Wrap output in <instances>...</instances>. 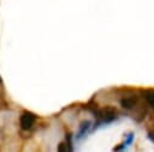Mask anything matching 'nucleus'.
Listing matches in <instances>:
<instances>
[{"label": "nucleus", "mask_w": 154, "mask_h": 152, "mask_svg": "<svg viewBox=\"0 0 154 152\" xmlns=\"http://www.w3.org/2000/svg\"><path fill=\"white\" fill-rule=\"evenodd\" d=\"M36 122V115L29 110H24L19 117V126L23 130H30Z\"/></svg>", "instance_id": "obj_1"}, {"label": "nucleus", "mask_w": 154, "mask_h": 152, "mask_svg": "<svg viewBox=\"0 0 154 152\" xmlns=\"http://www.w3.org/2000/svg\"><path fill=\"white\" fill-rule=\"evenodd\" d=\"M90 126H91V122H90V121H88V120H87V121H83V122L79 124V129H78V133H77V135H76V139L83 138V136L88 133Z\"/></svg>", "instance_id": "obj_2"}, {"label": "nucleus", "mask_w": 154, "mask_h": 152, "mask_svg": "<svg viewBox=\"0 0 154 152\" xmlns=\"http://www.w3.org/2000/svg\"><path fill=\"white\" fill-rule=\"evenodd\" d=\"M57 150H58L59 152H64V151H69V146H67V144H66V141H63V142H60V144L58 145V147H57Z\"/></svg>", "instance_id": "obj_3"}, {"label": "nucleus", "mask_w": 154, "mask_h": 152, "mask_svg": "<svg viewBox=\"0 0 154 152\" xmlns=\"http://www.w3.org/2000/svg\"><path fill=\"white\" fill-rule=\"evenodd\" d=\"M0 84H2V79H1V77H0Z\"/></svg>", "instance_id": "obj_4"}]
</instances>
